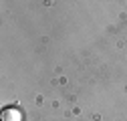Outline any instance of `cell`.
Returning a JSON list of instances; mask_svg holds the SVG:
<instances>
[{
    "mask_svg": "<svg viewBox=\"0 0 127 121\" xmlns=\"http://www.w3.org/2000/svg\"><path fill=\"white\" fill-rule=\"evenodd\" d=\"M2 121H22V113L18 109H12V107H6L2 111Z\"/></svg>",
    "mask_w": 127,
    "mask_h": 121,
    "instance_id": "6da1fadb",
    "label": "cell"
}]
</instances>
